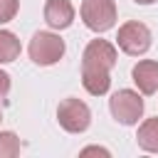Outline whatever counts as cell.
Masks as SVG:
<instances>
[{
    "instance_id": "cell-1",
    "label": "cell",
    "mask_w": 158,
    "mask_h": 158,
    "mask_svg": "<svg viewBox=\"0 0 158 158\" xmlns=\"http://www.w3.org/2000/svg\"><path fill=\"white\" fill-rule=\"evenodd\" d=\"M118 52L109 40H91L81 54V84L91 96H104L111 89V69Z\"/></svg>"
},
{
    "instance_id": "cell-2",
    "label": "cell",
    "mask_w": 158,
    "mask_h": 158,
    "mask_svg": "<svg viewBox=\"0 0 158 158\" xmlns=\"http://www.w3.org/2000/svg\"><path fill=\"white\" fill-rule=\"evenodd\" d=\"M27 52H30V59L40 67H52L57 64L64 52H67V44L64 40L57 35V32H49V30H40L32 35L30 44H27Z\"/></svg>"
},
{
    "instance_id": "cell-3",
    "label": "cell",
    "mask_w": 158,
    "mask_h": 158,
    "mask_svg": "<svg viewBox=\"0 0 158 158\" xmlns=\"http://www.w3.org/2000/svg\"><path fill=\"white\" fill-rule=\"evenodd\" d=\"M79 15H81V22L96 35L109 32L116 25V17H118L114 0H81Z\"/></svg>"
},
{
    "instance_id": "cell-4",
    "label": "cell",
    "mask_w": 158,
    "mask_h": 158,
    "mask_svg": "<svg viewBox=\"0 0 158 158\" xmlns=\"http://www.w3.org/2000/svg\"><path fill=\"white\" fill-rule=\"evenodd\" d=\"M151 42H153V35L151 30L138 22V20H128L118 27V35H116V44L123 54L128 57H141L151 49Z\"/></svg>"
},
{
    "instance_id": "cell-5",
    "label": "cell",
    "mask_w": 158,
    "mask_h": 158,
    "mask_svg": "<svg viewBox=\"0 0 158 158\" xmlns=\"http://www.w3.org/2000/svg\"><path fill=\"white\" fill-rule=\"evenodd\" d=\"M109 111L121 126H136L143 116V99L133 89H118L109 99Z\"/></svg>"
},
{
    "instance_id": "cell-6",
    "label": "cell",
    "mask_w": 158,
    "mask_h": 158,
    "mask_svg": "<svg viewBox=\"0 0 158 158\" xmlns=\"http://www.w3.org/2000/svg\"><path fill=\"white\" fill-rule=\"evenodd\" d=\"M57 121L67 133H84L91 123V109L74 96L62 99L57 106Z\"/></svg>"
},
{
    "instance_id": "cell-7",
    "label": "cell",
    "mask_w": 158,
    "mask_h": 158,
    "mask_svg": "<svg viewBox=\"0 0 158 158\" xmlns=\"http://www.w3.org/2000/svg\"><path fill=\"white\" fill-rule=\"evenodd\" d=\"M131 77L141 94H146V96L158 94V62L156 59H141L138 64H133Z\"/></svg>"
},
{
    "instance_id": "cell-8",
    "label": "cell",
    "mask_w": 158,
    "mask_h": 158,
    "mask_svg": "<svg viewBox=\"0 0 158 158\" xmlns=\"http://www.w3.org/2000/svg\"><path fill=\"white\" fill-rule=\"evenodd\" d=\"M44 22L52 30H67L74 22V5L69 0H47L44 2Z\"/></svg>"
},
{
    "instance_id": "cell-9",
    "label": "cell",
    "mask_w": 158,
    "mask_h": 158,
    "mask_svg": "<svg viewBox=\"0 0 158 158\" xmlns=\"http://www.w3.org/2000/svg\"><path fill=\"white\" fill-rule=\"evenodd\" d=\"M136 141H138V146H141L143 151L158 153V116H156V118H146V121L138 126Z\"/></svg>"
},
{
    "instance_id": "cell-10",
    "label": "cell",
    "mask_w": 158,
    "mask_h": 158,
    "mask_svg": "<svg viewBox=\"0 0 158 158\" xmlns=\"http://www.w3.org/2000/svg\"><path fill=\"white\" fill-rule=\"evenodd\" d=\"M20 52H22V44H20L17 35L10 30H0V64L15 62L20 57Z\"/></svg>"
},
{
    "instance_id": "cell-11",
    "label": "cell",
    "mask_w": 158,
    "mask_h": 158,
    "mask_svg": "<svg viewBox=\"0 0 158 158\" xmlns=\"http://www.w3.org/2000/svg\"><path fill=\"white\" fill-rule=\"evenodd\" d=\"M20 148H22V143H20L17 133L0 131V158H15V156H20Z\"/></svg>"
},
{
    "instance_id": "cell-12",
    "label": "cell",
    "mask_w": 158,
    "mask_h": 158,
    "mask_svg": "<svg viewBox=\"0 0 158 158\" xmlns=\"http://www.w3.org/2000/svg\"><path fill=\"white\" fill-rule=\"evenodd\" d=\"M17 10H20V0H0V25L15 20Z\"/></svg>"
},
{
    "instance_id": "cell-13",
    "label": "cell",
    "mask_w": 158,
    "mask_h": 158,
    "mask_svg": "<svg viewBox=\"0 0 158 158\" xmlns=\"http://www.w3.org/2000/svg\"><path fill=\"white\" fill-rule=\"evenodd\" d=\"M7 94H10V74L0 69V101L7 99Z\"/></svg>"
},
{
    "instance_id": "cell-14",
    "label": "cell",
    "mask_w": 158,
    "mask_h": 158,
    "mask_svg": "<svg viewBox=\"0 0 158 158\" xmlns=\"http://www.w3.org/2000/svg\"><path fill=\"white\" fill-rule=\"evenodd\" d=\"M89 153H101V156H111L106 148H99V146H89V148H84L81 151V156H89Z\"/></svg>"
},
{
    "instance_id": "cell-15",
    "label": "cell",
    "mask_w": 158,
    "mask_h": 158,
    "mask_svg": "<svg viewBox=\"0 0 158 158\" xmlns=\"http://www.w3.org/2000/svg\"><path fill=\"white\" fill-rule=\"evenodd\" d=\"M133 2H136V5H153L156 0H133Z\"/></svg>"
},
{
    "instance_id": "cell-16",
    "label": "cell",
    "mask_w": 158,
    "mask_h": 158,
    "mask_svg": "<svg viewBox=\"0 0 158 158\" xmlns=\"http://www.w3.org/2000/svg\"><path fill=\"white\" fill-rule=\"evenodd\" d=\"M0 121H2V111H0Z\"/></svg>"
}]
</instances>
